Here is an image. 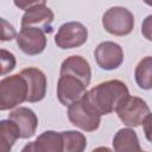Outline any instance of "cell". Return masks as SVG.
<instances>
[{"label":"cell","instance_id":"obj_16","mask_svg":"<svg viewBox=\"0 0 152 152\" xmlns=\"http://www.w3.org/2000/svg\"><path fill=\"white\" fill-rule=\"evenodd\" d=\"M20 138V129L18 125L8 119L0 121V151L10 152L14 142Z\"/></svg>","mask_w":152,"mask_h":152},{"label":"cell","instance_id":"obj_20","mask_svg":"<svg viewBox=\"0 0 152 152\" xmlns=\"http://www.w3.org/2000/svg\"><path fill=\"white\" fill-rule=\"evenodd\" d=\"M17 32L14 30V27L6 21V19H1V40L2 42H7V40H12L13 38H17Z\"/></svg>","mask_w":152,"mask_h":152},{"label":"cell","instance_id":"obj_19","mask_svg":"<svg viewBox=\"0 0 152 152\" xmlns=\"http://www.w3.org/2000/svg\"><path fill=\"white\" fill-rule=\"evenodd\" d=\"M0 61H1V75H6L11 72L15 68V57L12 52L1 49L0 50Z\"/></svg>","mask_w":152,"mask_h":152},{"label":"cell","instance_id":"obj_12","mask_svg":"<svg viewBox=\"0 0 152 152\" xmlns=\"http://www.w3.org/2000/svg\"><path fill=\"white\" fill-rule=\"evenodd\" d=\"M59 75L75 76L88 87L90 83V78H91V69L86 58L78 55H74V56L65 58L62 62Z\"/></svg>","mask_w":152,"mask_h":152},{"label":"cell","instance_id":"obj_10","mask_svg":"<svg viewBox=\"0 0 152 152\" xmlns=\"http://www.w3.org/2000/svg\"><path fill=\"white\" fill-rule=\"evenodd\" d=\"M25 77L28 87L27 100L28 102H39L45 97L46 94V76L38 68H26L20 71Z\"/></svg>","mask_w":152,"mask_h":152},{"label":"cell","instance_id":"obj_23","mask_svg":"<svg viewBox=\"0 0 152 152\" xmlns=\"http://www.w3.org/2000/svg\"><path fill=\"white\" fill-rule=\"evenodd\" d=\"M142 125H144V133H145L146 139L150 142H152V113H150L146 116V119L144 120Z\"/></svg>","mask_w":152,"mask_h":152},{"label":"cell","instance_id":"obj_22","mask_svg":"<svg viewBox=\"0 0 152 152\" xmlns=\"http://www.w3.org/2000/svg\"><path fill=\"white\" fill-rule=\"evenodd\" d=\"M141 33L147 40L152 42V14L147 15L144 19L141 24Z\"/></svg>","mask_w":152,"mask_h":152},{"label":"cell","instance_id":"obj_11","mask_svg":"<svg viewBox=\"0 0 152 152\" xmlns=\"http://www.w3.org/2000/svg\"><path fill=\"white\" fill-rule=\"evenodd\" d=\"M53 17H55L53 12L45 5H42L27 10L21 18L20 25L21 27H26V26L38 27L42 28L45 33H50L52 31L51 25L53 21Z\"/></svg>","mask_w":152,"mask_h":152},{"label":"cell","instance_id":"obj_9","mask_svg":"<svg viewBox=\"0 0 152 152\" xmlns=\"http://www.w3.org/2000/svg\"><path fill=\"white\" fill-rule=\"evenodd\" d=\"M94 57L101 69L114 70L118 69L124 62V50L118 43L107 40L96 46Z\"/></svg>","mask_w":152,"mask_h":152},{"label":"cell","instance_id":"obj_8","mask_svg":"<svg viewBox=\"0 0 152 152\" xmlns=\"http://www.w3.org/2000/svg\"><path fill=\"white\" fill-rule=\"evenodd\" d=\"M87 86L75 76L59 75L57 82V97L63 106H70L75 101L80 100L84 94Z\"/></svg>","mask_w":152,"mask_h":152},{"label":"cell","instance_id":"obj_7","mask_svg":"<svg viewBox=\"0 0 152 152\" xmlns=\"http://www.w3.org/2000/svg\"><path fill=\"white\" fill-rule=\"evenodd\" d=\"M15 39L19 49L28 56H36L42 53L46 46L45 32L38 27H21Z\"/></svg>","mask_w":152,"mask_h":152},{"label":"cell","instance_id":"obj_3","mask_svg":"<svg viewBox=\"0 0 152 152\" xmlns=\"http://www.w3.org/2000/svg\"><path fill=\"white\" fill-rule=\"evenodd\" d=\"M103 28L113 36H127L133 31L134 15L133 13L121 6L108 8L102 15Z\"/></svg>","mask_w":152,"mask_h":152},{"label":"cell","instance_id":"obj_4","mask_svg":"<svg viewBox=\"0 0 152 152\" xmlns=\"http://www.w3.org/2000/svg\"><path fill=\"white\" fill-rule=\"evenodd\" d=\"M115 112L121 122L128 127L140 126L151 113L147 103L142 99L131 95H127L119 103Z\"/></svg>","mask_w":152,"mask_h":152},{"label":"cell","instance_id":"obj_2","mask_svg":"<svg viewBox=\"0 0 152 152\" xmlns=\"http://www.w3.org/2000/svg\"><path fill=\"white\" fill-rule=\"evenodd\" d=\"M28 87L21 74L7 76L0 82V109L8 110L27 100Z\"/></svg>","mask_w":152,"mask_h":152},{"label":"cell","instance_id":"obj_15","mask_svg":"<svg viewBox=\"0 0 152 152\" xmlns=\"http://www.w3.org/2000/svg\"><path fill=\"white\" fill-rule=\"evenodd\" d=\"M113 147L116 152H140L141 146L137 133L132 128H121L113 138Z\"/></svg>","mask_w":152,"mask_h":152},{"label":"cell","instance_id":"obj_24","mask_svg":"<svg viewBox=\"0 0 152 152\" xmlns=\"http://www.w3.org/2000/svg\"><path fill=\"white\" fill-rule=\"evenodd\" d=\"M146 5H148V6H152V0H142Z\"/></svg>","mask_w":152,"mask_h":152},{"label":"cell","instance_id":"obj_21","mask_svg":"<svg viewBox=\"0 0 152 152\" xmlns=\"http://www.w3.org/2000/svg\"><path fill=\"white\" fill-rule=\"evenodd\" d=\"M13 1H14V5L19 10H24V11H27L37 6L45 5L46 2V0H13Z\"/></svg>","mask_w":152,"mask_h":152},{"label":"cell","instance_id":"obj_5","mask_svg":"<svg viewBox=\"0 0 152 152\" xmlns=\"http://www.w3.org/2000/svg\"><path fill=\"white\" fill-rule=\"evenodd\" d=\"M68 119L74 126L86 132L96 131L101 124V116L96 114L82 97L68 107Z\"/></svg>","mask_w":152,"mask_h":152},{"label":"cell","instance_id":"obj_17","mask_svg":"<svg viewBox=\"0 0 152 152\" xmlns=\"http://www.w3.org/2000/svg\"><path fill=\"white\" fill-rule=\"evenodd\" d=\"M135 82L144 90L152 89V56H146L139 61L134 71Z\"/></svg>","mask_w":152,"mask_h":152},{"label":"cell","instance_id":"obj_14","mask_svg":"<svg viewBox=\"0 0 152 152\" xmlns=\"http://www.w3.org/2000/svg\"><path fill=\"white\" fill-rule=\"evenodd\" d=\"M23 151L24 152H26V151L61 152V151H63L62 133H58V132H55V131H45L34 141L26 145L23 148Z\"/></svg>","mask_w":152,"mask_h":152},{"label":"cell","instance_id":"obj_18","mask_svg":"<svg viewBox=\"0 0 152 152\" xmlns=\"http://www.w3.org/2000/svg\"><path fill=\"white\" fill-rule=\"evenodd\" d=\"M63 138V151L66 152H82L87 146V139L83 133L77 131L61 132Z\"/></svg>","mask_w":152,"mask_h":152},{"label":"cell","instance_id":"obj_6","mask_svg":"<svg viewBox=\"0 0 152 152\" xmlns=\"http://www.w3.org/2000/svg\"><path fill=\"white\" fill-rule=\"evenodd\" d=\"M88 39L87 27L78 21H68L58 28L55 36V44L63 50L83 45Z\"/></svg>","mask_w":152,"mask_h":152},{"label":"cell","instance_id":"obj_1","mask_svg":"<svg viewBox=\"0 0 152 152\" xmlns=\"http://www.w3.org/2000/svg\"><path fill=\"white\" fill-rule=\"evenodd\" d=\"M127 95H129L128 88L122 81L109 80L86 91L82 99L96 114L102 116L114 112Z\"/></svg>","mask_w":152,"mask_h":152},{"label":"cell","instance_id":"obj_13","mask_svg":"<svg viewBox=\"0 0 152 152\" xmlns=\"http://www.w3.org/2000/svg\"><path fill=\"white\" fill-rule=\"evenodd\" d=\"M8 119L13 120L18 125L20 129V138L27 139L34 135L38 126V118L32 109L27 107H19L10 113Z\"/></svg>","mask_w":152,"mask_h":152}]
</instances>
